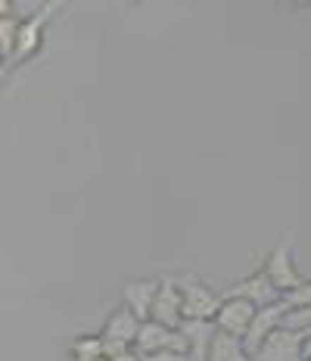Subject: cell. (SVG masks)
Here are the masks:
<instances>
[{
  "mask_svg": "<svg viewBox=\"0 0 311 361\" xmlns=\"http://www.w3.org/2000/svg\"><path fill=\"white\" fill-rule=\"evenodd\" d=\"M56 10H63V4L50 0V4H41V6H37V13H32L28 19H22L16 50H13V59L6 63V69H16V66H22L25 59H32L37 50H41V44H44V28H47V22H50V16H53Z\"/></svg>",
  "mask_w": 311,
  "mask_h": 361,
  "instance_id": "6da1fadb",
  "label": "cell"
},
{
  "mask_svg": "<svg viewBox=\"0 0 311 361\" xmlns=\"http://www.w3.org/2000/svg\"><path fill=\"white\" fill-rule=\"evenodd\" d=\"M264 274L271 277V283L280 290V293H293L299 290L302 283H305V277H302V271L295 268L293 262V231L286 237H280L274 243V250L268 252V259L262 262Z\"/></svg>",
  "mask_w": 311,
  "mask_h": 361,
  "instance_id": "7a4b0ae2",
  "label": "cell"
},
{
  "mask_svg": "<svg viewBox=\"0 0 311 361\" xmlns=\"http://www.w3.org/2000/svg\"><path fill=\"white\" fill-rule=\"evenodd\" d=\"M181 293H184V321H215L224 296L215 293L200 277H181Z\"/></svg>",
  "mask_w": 311,
  "mask_h": 361,
  "instance_id": "3957f363",
  "label": "cell"
},
{
  "mask_svg": "<svg viewBox=\"0 0 311 361\" xmlns=\"http://www.w3.org/2000/svg\"><path fill=\"white\" fill-rule=\"evenodd\" d=\"M134 349H138L140 355H156V352H181V355H190L187 336L174 327L159 324V321H143Z\"/></svg>",
  "mask_w": 311,
  "mask_h": 361,
  "instance_id": "277c9868",
  "label": "cell"
},
{
  "mask_svg": "<svg viewBox=\"0 0 311 361\" xmlns=\"http://www.w3.org/2000/svg\"><path fill=\"white\" fill-rule=\"evenodd\" d=\"M221 296L224 299H246V302H252L259 308H268V305L280 302V299H283V293L271 283V277L264 274V268H259V271H252V274L240 277L237 283H231Z\"/></svg>",
  "mask_w": 311,
  "mask_h": 361,
  "instance_id": "5b68a950",
  "label": "cell"
},
{
  "mask_svg": "<svg viewBox=\"0 0 311 361\" xmlns=\"http://www.w3.org/2000/svg\"><path fill=\"white\" fill-rule=\"evenodd\" d=\"M150 321H159V324L174 327V330L184 324V293H181V277H174V274L159 277V296H156L153 318Z\"/></svg>",
  "mask_w": 311,
  "mask_h": 361,
  "instance_id": "8992f818",
  "label": "cell"
},
{
  "mask_svg": "<svg viewBox=\"0 0 311 361\" xmlns=\"http://www.w3.org/2000/svg\"><path fill=\"white\" fill-rule=\"evenodd\" d=\"M255 361H305V334L290 330V327L274 330L259 345Z\"/></svg>",
  "mask_w": 311,
  "mask_h": 361,
  "instance_id": "52a82bcc",
  "label": "cell"
},
{
  "mask_svg": "<svg viewBox=\"0 0 311 361\" xmlns=\"http://www.w3.org/2000/svg\"><path fill=\"white\" fill-rule=\"evenodd\" d=\"M255 314H259V305L246 302V299H224L221 308H218V314H215V327L221 330V334H231V336L246 340Z\"/></svg>",
  "mask_w": 311,
  "mask_h": 361,
  "instance_id": "ba28073f",
  "label": "cell"
},
{
  "mask_svg": "<svg viewBox=\"0 0 311 361\" xmlns=\"http://www.w3.org/2000/svg\"><path fill=\"white\" fill-rule=\"evenodd\" d=\"M286 312H290V308H286L283 299H280V302H274V305H268V308H259V314H255V321H252V327H249L246 340H243V343H246V349L252 352V355L259 352V345L268 340L274 330L283 327Z\"/></svg>",
  "mask_w": 311,
  "mask_h": 361,
  "instance_id": "9c48e42d",
  "label": "cell"
},
{
  "mask_svg": "<svg viewBox=\"0 0 311 361\" xmlns=\"http://www.w3.org/2000/svg\"><path fill=\"white\" fill-rule=\"evenodd\" d=\"M156 296H159V281H156V277H140V281H131L125 290H121V299H125V305L131 308V312L138 314L140 321L153 318Z\"/></svg>",
  "mask_w": 311,
  "mask_h": 361,
  "instance_id": "30bf717a",
  "label": "cell"
},
{
  "mask_svg": "<svg viewBox=\"0 0 311 361\" xmlns=\"http://www.w3.org/2000/svg\"><path fill=\"white\" fill-rule=\"evenodd\" d=\"M140 327H143V321L128 305H121V308H116V312L109 314V318H106L100 336H109V340H121V343L134 345V343H138Z\"/></svg>",
  "mask_w": 311,
  "mask_h": 361,
  "instance_id": "8fae6325",
  "label": "cell"
},
{
  "mask_svg": "<svg viewBox=\"0 0 311 361\" xmlns=\"http://www.w3.org/2000/svg\"><path fill=\"white\" fill-rule=\"evenodd\" d=\"M209 361H255V355L246 349V343H243L240 336H231V334L218 330L215 340L209 345Z\"/></svg>",
  "mask_w": 311,
  "mask_h": 361,
  "instance_id": "7c38bea8",
  "label": "cell"
},
{
  "mask_svg": "<svg viewBox=\"0 0 311 361\" xmlns=\"http://www.w3.org/2000/svg\"><path fill=\"white\" fill-rule=\"evenodd\" d=\"M19 28H22V19L0 16V54H4V63L13 59V50H16V41H19Z\"/></svg>",
  "mask_w": 311,
  "mask_h": 361,
  "instance_id": "4fadbf2b",
  "label": "cell"
},
{
  "mask_svg": "<svg viewBox=\"0 0 311 361\" xmlns=\"http://www.w3.org/2000/svg\"><path fill=\"white\" fill-rule=\"evenodd\" d=\"M69 355H72V361L103 358V336H78V340L69 345Z\"/></svg>",
  "mask_w": 311,
  "mask_h": 361,
  "instance_id": "5bb4252c",
  "label": "cell"
},
{
  "mask_svg": "<svg viewBox=\"0 0 311 361\" xmlns=\"http://www.w3.org/2000/svg\"><path fill=\"white\" fill-rule=\"evenodd\" d=\"M283 302H286V308H308L311 305V281H305L293 293H283Z\"/></svg>",
  "mask_w": 311,
  "mask_h": 361,
  "instance_id": "9a60e30c",
  "label": "cell"
},
{
  "mask_svg": "<svg viewBox=\"0 0 311 361\" xmlns=\"http://www.w3.org/2000/svg\"><path fill=\"white\" fill-rule=\"evenodd\" d=\"M128 349H134V345H128V343H121V340H109V336H103V358H118V355H125Z\"/></svg>",
  "mask_w": 311,
  "mask_h": 361,
  "instance_id": "2e32d148",
  "label": "cell"
},
{
  "mask_svg": "<svg viewBox=\"0 0 311 361\" xmlns=\"http://www.w3.org/2000/svg\"><path fill=\"white\" fill-rule=\"evenodd\" d=\"M143 361H190V355H181V352H156V355H140Z\"/></svg>",
  "mask_w": 311,
  "mask_h": 361,
  "instance_id": "e0dca14e",
  "label": "cell"
},
{
  "mask_svg": "<svg viewBox=\"0 0 311 361\" xmlns=\"http://www.w3.org/2000/svg\"><path fill=\"white\" fill-rule=\"evenodd\" d=\"M112 361H143V358H140V352H138V349H128L125 355H118V358H112Z\"/></svg>",
  "mask_w": 311,
  "mask_h": 361,
  "instance_id": "ac0fdd59",
  "label": "cell"
},
{
  "mask_svg": "<svg viewBox=\"0 0 311 361\" xmlns=\"http://www.w3.org/2000/svg\"><path fill=\"white\" fill-rule=\"evenodd\" d=\"M305 358H311V340H305Z\"/></svg>",
  "mask_w": 311,
  "mask_h": 361,
  "instance_id": "d6986e66",
  "label": "cell"
},
{
  "mask_svg": "<svg viewBox=\"0 0 311 361\" xmlns=\"http://www.w3.org/2000/svg\"><path fill=\"white\" fill-rule=\"evenodd\" d=\"M94 361H109V358H94Z\"/></svg>",
  "mask_w": 311,
  "mask_h": 361,
  "instance_id": "ffe728a7",
  "label": "cell"
},
{
  "mask_svg": "<svg viewBox=\"0 0 311 361\" xmlns=\"http://www.w3.org/2000/svg\"><path fill=\"white\" fill-rule=\"evenodd\" d=\"M305 361H311V358H305Z\"/></svg>",
  "mask_w": 311,
  "mask_h": 361,
  "instance_id": "44dd1931",
  "label": "cell"
}]
</instances>
